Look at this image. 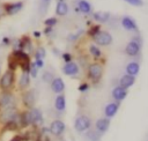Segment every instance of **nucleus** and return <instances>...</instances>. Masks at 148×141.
<instances>
[{
    "label": "nucleus",
    "mask_w": 148,
    "mask_h": 141,
    "mask_svg": "<svg viewBox=\"0 0 148 141\" xmlns=\"http://www.w3.org/2000/svg\"><path fill=\"white\" fill-rule=\"evenodd\" d=\"M103 75V65L99 62H92L88 65L87 68V76L92 83L99 82Z\"/></svg>",
    "instance_id": "1"
},
{
    "label": "nucleus",
    "mask_w": 148,
    "mask_h": 141,
    "mask_svg": "<svg viewBox=\"0 0 148 141\" xmlns=\"http://www.w3.org/2000/svg\"><path fill=\"white\" fill-rule=\"evenodd\" d=\"M91 127V119L86 116V114H81L79 117H76L75 121H74V128L77 133H84L87 131H89Z\"/></svg>",
    "instance_id": "2"
},
{
    "label": "nucleus",
    "mask_w": 148,
    "mask_h": 141,
    "mask_svg": "<svg viewBox=\"0 0 148 141\" xmlns=\"http://www.w3.org/2000/svg\"><path fill=\"white\" fill-rule=\"evenodd\" d=\"M15 82V74L13 70L7 69L0 77V88L2 91H9Z\"/></svg>",
    "instance_id": "3"
},
{
    "label": "nucleus",
    "mask_w": 148,
    "mask_h": 141,
    "mask_svg": "<svg viewBox=\"0 0 148 141\" xmlns=\"http://www.w3.org/2000/svg\"><path fill=\"white\" fill-rule=\"evenodd\" d=\"M141 51V38H133L132 40H130L125 47V53L128 57H136L139 55Z\"/></svg>",
    "instance_id": "4"
},
{
    "label": "nucleus",
    "mask_w": 148,
    "mask_h": 141,
    "mask_svg": "<svg viewBox=\"0 0 148 141\" xmlns=\"http://www.w3.org/2000/svg\"><path fill=\"white\" fill-rule=\"evenodd\" d=\"M92 40H94L97 45H101V46H108V45H110V44L112 43L113 38H112V36H111L110 32L104 31V30H101L97 35H95V36L92 37Z\"/></svg>",
    "instance_id": "5"
},
{
    "label": "nucleus",
    "mask_w": 148,
    "mask_h": 141,
    "mask_svg": "<svg viewBox=\"0 0 148 141\" xmlns=\"http://www.w3.org/2000/svg\"><path fill=\"white\" fill-rule=\"evenodd\" d=\"M0 107L1 109H9L15 107V97L9 91H2L0 94Z\"/></svg>",
    "instance_id": "6"
},
{
    "label": "nucleus",
    "mask_w": 148,
    "mask_h": 141,
    "mask_svg": "<svg viewBox=\"0 0 148 141\" xmlns=\"http://www.w3.org/2000/svg\"><path fill=\"white\" fill-rule=\"evenodd\" d=\"M49 129H50V133H51L52 135L59 138V136H61V135L65 133V131H66V125H65V123H64L62 120L56 119V120H53V121L50 124Z\"/></svg>",
    "instance_id": "7"
},
{
    "label": "nucleus",
    "mask_w": 148,
    "mask_h": 141,
    "mask_svg": "<svg viewBox=\"0 0 148 141\" xmlns=\"http://www.w3.org/2000/svg\"><path fill=\"white\" fill-rule=\"evenodd\" d=\"M22 102H23V105L25 107H28L29 110L34 107L35 103H36V92L34 89H29V90H25L22 95Z\"/></svg>",
    "instance_id": "8"
},
{
    "label": "nucleus",
    "mask_w": 148,
    "mask_h": 141,
    "mask_svg": "<svg viewBox=\"0 0 148 141\" xmlns=\"http://www.w3.org/2000/svg\"><path fill=\"white\" fill-rule=\"evenodd\" d=\"M30 114H31V121H32V126L34 127H39L44 124V118H43V113L39 109L32 107L30 109Z\"/></svg>",
    "instance_id": "9"
},
{
    "label": "nucleus",
    "mask_w": 148,
    "mask_h": 141,
    "mask_svg": "<svg viewBox=\"0 0 148 141\" xmlns=\"http://www.w3.org/2000/svg\"><path fill=\"white\" fill-rule=\"evenodd\" d=\"M109 127H110V119L106 118V117L99 118V119H97L96 123H95V129H96L101 135H103L104 133H106L108 129H109Z\"/></svg>",
    "instance_id": "10"
},
{
    "label": "nucleus",
    "mask_w": 148,
    "mask_h": 141,
    "mask_svg": "<svg viewBox=\"0 0 148 141\" xmlns=\"http://www.w3.org/2000/svg\"><path fill=\"white\" fill-rule=\"evenodd\" d=\"M111 96L114 99V102L120 103L121 101H124L126 98V96H127V89H125V88H123L120 86H117V87H114L112 89Z\"/></svg>",
    "instance_id": "11"
},
{
    "label": "nucleus",
    "mask_w": 148,
    "mask_h": 141,
    "mask_svg": "<svg viewBox=\"0 0 148 141\" xmlns=\"http://www.w3.org/2000/svg\"><path fill=\"white\" fill-rule=\"evenodd\" d=\"M119 105H120V103H118V102H111V103L106 104L105 107H104V114H105V117L109 118V119H111L112 117H114L117 114L118 110H119Z\"/></svg>",
    "instance_id": "12"
},
{
    "label": "nucleus",
    "mask_w": 148,
    "mask_h": 141,
    "mask_svg": "<svg viewBox=\"0 0 148 141\" xmlns=\"http://www.w3.org/2000/svg\"><path fill=\"white\" fill-rule=\"evenodd\" d=\"M23 7V2L22 1H17V2H12V3H5L3 9L8 15H14L16 13H18Z\"/></svg>",
    "instance_id": "13"
},
{
    "label": "nucleus",
    "mask_w": 148,
    "mask_h": 141,
    "mask_svg": "<svg viewBox=\"0 0 148 141\" xmlns=\"http://www.w3.org/2000/svg\"><path fill=\"white\" fill-rule=\"evenodd\" d=\"M120 23H121L123 28L128 30V31H138L136 22L130 16H123L121 20H120Z\"/></svg>",
    "instance_id": "14"
},
{
    "label": "nucleus",
    "mask_w": 148,
    "mask_h": 141,
    "mask_svg": "<svg viewBox=\"0 0 148 141\" xmlns=\"http://www.w3.org/2000/svg\"><path fill=\"white\" fill-rule=\"evenodd\" d=\"M79 65L74 61H71L68 64H65L64 67H62V72L65 75H68V76H74L79 73Z\"/></svg>",
    "instance_id": "15"
},
{
    "label": "nucleus",
    "mask_w": 148,
    "mask_h": 141,
    "mask_svg": "<svg viewBox=\"0 0 148 141\" xmlns=\"http://www.w3.org/2000/svg\"><path fill=\"white\" fill-rule=\"evenodd\" d=\"M50 87H51V90L58 95H60L65 90V83L61 77H54L53 81L50 83Z\"/></svg>",
    "instance_id": "16"
},
{
    "label": "nucleus",
    "mask_w": 148,
    "mask_h": 141,
    "mask_svg": "<svg viewBox=\"0 0 148 141\" xmlns=\"http://www.w3.org/2000/svg\"><path fill=\"white\" fill-rule=\"evenodd\" d=\"M134 82H135V76H132V75H128V74H124L119 80V86L125 88V89H128L134 84Z\"/></svg>",
    "instance_id": "17"
},
{
    "label": "nucleus",
    "mask_w": 148,
    "mask_h": 141,
    "mask_svg": "<svg viewBox=\"0 0 148 141\" xmlns=\"http://www.w3.org/2000/svg\"><path fill=\"white\" fill-rule=\"evenodd\" d=\"M126 74L132 75V76H136L140 72V64L138 61H131L126 65Z\"/></svg>",
    "instance_id": "18"
},
{
    "label": "nucleus",
    "mask_w": 148,
    "mask_h": 141,
    "mask_svg": "<svg viewBox=\"0 0 148 141\" xmlns=\"http://www.w3.org/2000/svg\"><path fill=\"white\" fill-rule=\"evenodd\" d=\"M54 109L58 111V112H64L65 109H66V97L65 95L60 94L56 97L54 99Z\"/></svg>",
    "instance_id": "19"
},
{
    "label": "nucleus",
    "mask_w": 148,
    "mask_h": 141,
    "mask_svg": "<svg viewBox=\"0 0 148 141\" xmlns=\"http://www.w3.org/2000/svg\"><path fill=\"white\" fill-rule=\"evenodd\" d=\"M30 84V74L28 72H22L20 81H18V87L20 89H27Z\"/></svg>",
    "instance_id": "20"
},
{
    "label": "nucleus",
    "mask_w": 148,
    "mask_h": 141,
    "mask_svg": "<svg viewBox=\"0 0 148 141\" xmlns=\"http://www.w3.org/2000/svg\"><path fill=\"white\" fill-rule=\"evenodd\" d=\"M77 7H79V10L83 14H90L91 13V5L87 0H79Z\"/></svg>",
    "instance_id": "21"
},
{
    "label": "nucleus",
    "mask_w": 148,
    "mask_h": 141,
    "mask_svg": "<svg viewBox=\"0 0 148 141\" xmlns=\"http://www.w3.org/2000/svg\"><path fill=\"white\" fill-rule=\"evenodd\" d=\"M56 13L59 15V16H64L68 13V6L65 1L60 0L58 3H57V7H56Z\"/></svg>",
    "instance_id": "22"
},
{
    "label": "nucleus",
    "mask_w": 148,
    "mask_h": 141,
    "mask_svg": "<svg viewBox=\"0 0 148 141\" xmlns=\"http://www.w3.org/2000/svg\"><path fill=\"white\" fill-rule=\"evenodd\" d=\"M92 17H94L97 22L105 23V22L110 18V13H108V12H96V13L92 14Z\"/></svg>",
    "instance_id": "23"
},
{
    "label": "nucleus",
    "mask_w": 148,
    "mask_h": 141,
    "mask_svg": "<svg viewBox=\"0 0 148 141\" xmlns=\"http://www.w3.org/2000/svg\"><path fill=\"white\" fill-rule=\"evenodd\" d=\"M88 141H99L102 135L96 131V129H89L87 131V134H86Z\"/></svg>",
    "instance_id": "24"
},
{
    "label": "nucleus",
    "mask_w": 148,
    "mask_h": 141,
    "mask_svg": "<svg viewBox=\"0 0 148 141\" xmlns=\"http://www.w3.org/2000/svg\"><path fill=\"white\" fill-rule=\"evenodd\" d=\"M89 52H90V54L92 55V58H95L96 60L102 57V51H101L99 47H97L96 45H90V46H89Z\"/></svg>",
    "instance_id": "25"
},
{
    "label": "nucleus",
    "mask_w": 148,
    "mask_h": 141,
    "mask_svg": "<svg viewBox=\"0 0 148 141\" xmlns=\"http://www.w3.org/2000/svg\"><path fill=\"white\" fill-rule=\"evenodd\" d=\"M17 67H18V62H17V60H16L13 55H9V57H8V69L14 72Z\"/></svg>",
    "instance_id": "26"
},
{
    "label": "nucleus",
    "mask_w": 148,
    "mask_h": 141,
    "mask_svg": "<svg viewBox=\"0 0 148 141\" xmlns=\"http://www.w3.org/2000/svg\"><path fill=\"white\" fill-rule=\"evenodd\" d=\"M45 55H46V51H45L44 47H37L36 49V51H35V58H36V60L37 59H42L43 60V58Z\"/></svg>",
    "instance_id": "27"
},
{
    "label": "nucleus",
    "mask_w": 148,
    "mask_h": 141,
    "mask_svg": "<svg viewBox=\"0 0 148 141\" xmlns=\"http://www.w3.org/2000/svg\"><path fill=\"white\" fill-rule=\"evenodd\" d=\"M42 77H43V81H44V82H46V83H51V82L53 81V79H54L53 74H52L51 72H49V70L44 72Z\"/></svg>",
    "instance_id": "28"
},
{
    "label": "nucleus",
    "mask_w": 148,
    "mask_h": 141,
    "mask_svg": "<svg viewBox=\"0 0 148 141\" xmlns=\"http://www.w3.org/2000/svg\"><path fill=\"white\" fill-rule=\"evenodd\" d=\"M101 31V28H99V25H97V24H95V25H92L89 30H88V35L90 36V37H94L95 35H97L98 32Z\"/></svg>",
    "instance_id": "29"
},
{
    "label": "nucleus",
    "mask_w": 148,
    "mask_h": 141,
    "mask_svg": "<svg viewBox=\"0 0 148 141\" xmlns=\"http://www.w3.org/2000/svg\"><path fill=\"white\" fill-rule=\"evenodd\" d=\"M57 22H58V21H57L56 17H49V18H46V20L44 21L45 25H46V27H51V28H52L53 25H56Z\"/></svg>",
    "instance_id": "30"
},
{
    "label": "nucleus",
    "mask_w": 148,
    "mask_h": 141,
    "mask_svg": "<svg viewBox=\"0 0 148 141\" xmlns=\"http://www.w3.org/2000/svg\"><path fill=\"white\" fill-rule=\"evenodd\" d=\"M30 76L31 77H37V74H38V68L36 67V65L34 62H31V67H30V72H29Z\"/></svg>",
    "instance_id": "31"
},
{
    "label": "nucleus",
    "mask_w": 148,
    "mask_h": 141,
    "mask_svg": "<svg viewBox=\"0 0 148 141\" xmlns=\"http://www.w3.org/2000/svg\"><path fill=\"white\" fill-rule=\"evenodd\" d=\"M125 2L130 3L131 6H135V7H141L143 5V1L142 0H124Z\"/></svg>",
    "instance_id": "32"
},
{
    "label": "nucleus",
    "mask_w": 148,
    "mask_h": 141,
    "mask_svg": "<svg viewBox=\"0 0 148 141\" xmlns=\"http://www.w3.org/2000/svg\"><path fill=\"white\" fill-rule=\"evenodd\" d=\"M61 58H62V60L65 61V64H68V62H71V61H72V59H73L72 54H71V53H68V52H65V53H62V54H61Z\"/></svg>",
    "instance_id": "33"
},
{
    "label": "nucleus",
    "mask_w": 148,
    "mask_h": 141,
    "mask_svg": "<svg viewBox=\"0 0 148 141\" xmlns=\"http://www.w3.org/2000/svg\"><path fill=\"white\" fill-rule=\"evenodd\" d=\"M35 141H51V139H50L49 134H40L39 133Z\"/></svg>",
    "instance_id": "34"
},
{
    "label": "nucleus",
    "mask_w": 148,
    "mask_h": 141,
    "mask_svg": "<svg viewBox=\"0 0 148 141\" xmlns=\"http://www.w3.org/2000/svg\"><path fill=\"white\" fill-rule=\"evenodd\" d=\"M88 89H89V84H88L87 82H83V83H81V84L79 86V91H80V92H86Z\"/></svg>",
    "instance_id": "35"
},
{
    "label": "nucleus",
    "mask_w": 148,
    "mask_h": 141,
    "mask_svg": "<svg viewBox=\"0 0 148 141\" xmlns=\"http://www.w3.org/2000/svg\"><path fill=\"white\" fill-rule=\"evenodd\" d=\"M34 64L36 65V67H37L38 69H39V68H43V67H44V61H43L42 59H37V60H36V61H35Z\"/></svg>",
    "instance_id": "36"
},
{
    "label": "nucleus",
    "mask_w": 148,
    "mask_h": 141,
    "mask_svg": "<svg viewBox=\"0 0 148 141\" xmlns=\"http://www.w3.org/2000/svg\"><path fill=\"white\" fill-rule=\"evenodd\" d=\"M51 32H52V28H51V27H46V28L44 29V34H45V35H50Z\"/></svg>",
    "instance_id": "37"
},
{
    "label": "nucleus",
    "mask_w": 148,
    "mask_h": 141,
    "mask_svg": "<svg viewBox=\"0 0 148 141\" xmlns=\"http://www.w3.org/2000/svg\"><path fill=\"white\" fill-rule=\"evenodd\" d=\"M2 43H3L5 45H9V44H10V39H9L8 37H3V39H2Z\"/></svg>",
    "instance_id": "38"
},
{
    "label": "nucleus",
    "mask_w": 148,
    "mask_h": 141,
    "mask_svg": "<svg viewBox=\"0 0 148 141\" xmlns=\"http://www.w3.org/2000/svg\"><path fill=\"white\" fill-rule=\"evenodd\" d=\"M34 35H35L36 37H39V36H40V34H39L38 31H35V32H34Z\"/></svg>",
    "instance_id": "39"
},
{
    "label": "nucleus",
    "mask_w": 148,
    "mask_h": 141,
    "mask_svg": "<svg viewBox=\"0 0 148 141\" xmlns=\"http://www.w3.org/2000/svg\"><path fill=\"white\" fill-rule=\"evenodd\" d=\"M2 16V9H1V7H0V17Z\"/></svg>",
    "instance_id": "40"
},
{
    "label": "nucleus",
    "mask_w": 148,
    "mask_h": 141,
    "mask_svg": "<svg viewBox=\"0 0 148 141\" xmlns=\"http://www.w3.org/2000/svg\"><path fill=\"white\" fill-rule=\"evenodd\" d=\"M43 1H44V2H49L50 0H43Z\"/></svg>",
    "instance_id": "41"
}]
</instances>
